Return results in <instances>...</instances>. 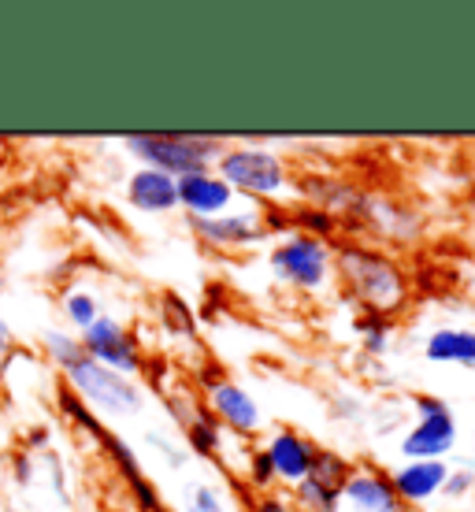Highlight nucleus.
I'll return each mask as SVG.
<instances>
[{
    "mask_svg": "<svg viewBox=\"0 0 475 512\" xmlns=\"http://www.w3.org/2000/svg\"><path fill=\"white\" fill-rule=\"evenodd\" d=\"M15 342V334H12V327L0 320V353H8V346Z\"/></svg>",
    "mask_w": 475,
    "mask_h": 512,
    "instance_id": "cd10ccee",
    "label": "nucleus"
},
{
    "mask_svg": "<svg viewBox=\"0 0 475 512\" xmlns=\"http://www.w3.org/2000/svg\"><path fill=\"white\" fill-rule=\"evenodd\" d=\"M127 201L138 212H149V216L171 212V208H179V182L164 175V171L142 167L127 179Z\"/></svg>",
    "mask_w": 475,
    "mask_h": 512,
    "instance_id": "1a4fd4ad",
    "label": "nucleus"
},
{
    "mask_svg": "<svg viewBox=\"0 0 475 512\" xmlns=\"http://www.w3.org/2000/svg\"><path fill=\"white\" fill-rule=\"evenodd\" d=\"M305 479H312V483H320V487L338 490V494H342V487H346V479H349V464L342 461L338 453H331V449H316L312 468H309Z\"/></svg>",
    "mask_w": 475,
    "mask_h": 512,
    "instance_id": "dca6fc26",
    "label": "nucleus"
},
{
    "mask_svg": "<svg viewBox=\"0 0 475 512\" xmlns=\"http://www.w3.org/2000/svg\"><path fill=\"white\" fill-rule=\"evenodd\" d=\"M457 442V423H453V412L450 409H438V412H427L424 420L412 427L405 442H401V453L409 457V461H438V457H446Z\"/></svg>",
    "mask_w": 475,
    "mask_h": 512,
    "instance_id": "0eeeda50",
    "label": "nucleus"
},
{
    "mask_svg": "<svg viewBox=\"0 0 475 512\" xmlns=\"http://www.w3.org/2000/svg\"><path fill=\"white\" fill-rule=\"evenodd\" d=\"M64 379L67 390L78 401H86V405L108 412V416H130V412L142 409V390L130 383L127 375H119L112 368L97 364V360H90L86 349H82V357H75L64 368Z\"/></svg>",
    "mask_w": 475,
    "mask_h": 512,
    "instance_id": "7ed1b4c3",
    "label": "nucleus"
},
{
    "mask_svg": "<svg viewBox=\"0 0 475 512\" xmlns=\"http://www.w3.org/2000/svg\"><path fill=\"white\" fill-rule=\"evenodd\" d=\"M268 453L271 468L275 475H283L286 483H301L312 468V457H316V446H312L309 438H301L297 431H279V435L271 438V446L264 449Z\"/></svg>",
    "mask_w": 475,
    "mask_h": 512,
    "instance_id": "9b49d317",
    "label": "nucleus"
},
{
    "mask_svg": "<svg viewBox=\"0 0 475 512\" xmlns=\"http://www.w3.org/2000/svg\"><path fill=\"white\" fill-rule=\"evenodd\" d=\"M186 435H190V446L197 453H216L219 449V431L216 420L208 412H193V420H186Z\"/></svg>",
    "mask_w": 475,
    "mask_h": 512,
    "instance_id": "aec40b11",
    "label": "nucleus"
},
{
    "mask_svg": "<svg viewBox=\"0 0 475 512\" xmlns=\"http://www.w3.org/2000/svg\"><path fill=\"white\" fill-rule=\"evenodd\" d=\"M416 409H420V416H427V412L446 409V401H435V397H416Z\"/></svg>",
    "mask_w": 475,
    "mask_h": 512,
    "instance_id": "bb28decb",
    "label": "nucleus"
},
{
    "mask_svg": "<svg viewBox=\"0 0 475 512\" xmlns=\"http://www.w3.org/2000/svg\"><path fill=\"white\" fill-rule=\"evenodd\" d=\"M472 483H475V479H472V475H450V479H446V494H464V490H468V487H472Z\"/></svg>",
    "mask_w": 475,
    "mask_h": 512,
    "instance_id": "393cba45",
    "label": "nucleus"
},
{
    "mask_svg": "<svg viewBox=\"0 0 475 512\" xmlns=\"http://www.w3.org/2000/svg\"><path fill=\"white\" fill-rule=\"evenodd\" d=\"M0 290H4V279H0Z\"/></svg>",
    "mask_w": 475,
    "mask_h": 512,
    "instance_id": "c756f323",
    "label": "nucleus"
},
{
    "mask_svg": "<svg viewBox=\"0 0 475 512\" xmlns=\"http://www.w3.org/2000/svg\"><path fill=\"white\" fill-rule=\"evenodd\" d=\"M253 512H294V509H290L286 501H279V498H264Z\"/></svg>",
    "mask_w": 475,
    "mask_h": 512,
    "instance_id": "a878e982",
    "label": "nucleus"
},
{
    "mask_svg": "<svg viewBox=\"0 0 475 512\" xmlns=\"http://www.w3.org/2000/svg\"><path fill=\"white\" fill-rule=\"evenodd\" d=\"M427 360L475 368V331H435L427 338Z\"/></svg>",
    "mask_w": 475,
    "mask_h": 512,
    "instance_id": "2eb2a0df",
    "label": "nucleus"
},
{
    "mask_svg": "<svg viewBox=\"0 0 475 512\" xmlns=\"http://www.w3.org/2000/svg\"><path fill=\"white\" fill-rule=\"evenodd\" d=\"M219 179L231 190L253 193V197H271L286 186L283 160L264 149H227L219 153Z\"/></svg>",
    "mask_w": 475,
    "mask_h": 512,
    "instance_id": "20e7f679",
    "label": "nucleus"
},
{
    "mask_svg": "<svg viewBox=\"0 0 475 512\" xmlns=\"http://www.w3.org/2000/svg\"><path fill=\"white\" fill-rule=\"evenodd\" d=\"M342 498L353 501L360 512H401V501L390 487V479L375 472H349Z\"/></svg>",
    "mask_w": 475,
    "mask_h": 512,
    "instance_id": "4468645a",
    "label": "nucleus"
},
{
    "mask_svg": "<svg viewBox=\"0 0 475 512\" xmlns=\"http://www.w3.org/2000/svg\"><path fill=\"white\" fill-rule=\"evenodd\" d=\"M301 219H305L309 227H316V231H331V216H320L316 208H305V212H301Z\"/></svg>",
    "mask_w": 475,
    "mask_h": 512,
    "instance_id": "b1692460",
    "label": "nucleus"
},
{
    "mask_svg": "<svg viewBox=\"0 0 475 512\" xmlns=\"http://www.w3.org/2000/svg\"><path fill=\"white\" fill-rule=\"evenodd\" d=\"M64 316L71 323H75L78 331H86L90 323L101 320V308H97V297L86 294V290H71V294L64 297Z\"/></svg>",
    "mask_w": 475,
    "mask_h": 512,
    "instance_id": "f3484780",
    "label": "nucleus"
},
{
    "mask_svg": "<svg viewBox=\"0 0 475 512\" xmlns=\"http://www.w3.org/2000/svg\"><path fill=\"white\" fill-rule=\"evenodd\" d=\"M297 501H301L309 512H338L342 494L320 487V483H312V479H301V483H297Z\"/></svg>",
    "mask_w": 475,
    "mask_h": 512,
    "instance_id": "6ab92c4d",
    "label": "nucleus"
},
{
    "mask_svg": "<svg viewBox=\"0 0 475 512\" xmlns=\"http://www.w3.org/2000/svg\"><path fill=\"white\" fill-rule=\"evenodd\" d=\"M82 349H86V357L104 364V368H112L119 375H134L145 368V357H142V346H138V338L116 323L112 316H101L97 323H90L86 331H82Z\"/></svg>",
    "mask_w": 475,
    "mask_h": 512,
    "instance_id": "39448f33",
    "label": "nucleus"
},
{
    "mask_svg": "<svg viewBox=\"0 0 475 512\" xmlns=\"http://www.w3.org/2000/svg\"><path fill=\"white\" fill-rule=\"evenodd\" d=\"M271 268L283 282H294L301 290H316L327 279L331 256H327V249H323L316 234H294L271 253Z\"/></svg>",
    "mask_w": 475,
    "mask_h": 512,
    "instance_id": "423d86ee",
    "label": "nucleus"
},
{
    "mask_svg": "<svg viewBox=\"0 0 475 512\" xmlns=\"http://www.w3.org/2000/svg\"><path fill=\"white\" fill-rule=\"evenodd\" d=\"M179 182V205L190 212V219H208V216H219L223 208L231 205L234 190L227 182L212 175V171H201V175H186V179H175Z\"/></svg>",
    "mask_w": 475,
    "mask_h": 512,
    "instance_id": "6e6552de",
    "label": "nucleus"
},
{
    "mask_svg": "<svg viewBox=\"0 0 475 512\" xmlns=\"http://www.w3.org/2000/svg\"><path fill=\"white\" fill-rule=\"evenodd\" d=\"M190 512H227V509H223V501H219L216 490L197 487L190 494Z\"/></svg>",
    "mask_w": 475,
    "mask_h": 512,
    "instance_id": "412c9836",
    "label": "nucleus"
},
{
    "mask_svg": "<svg viewBox=\"0 0 475 512\" xmlns=\"http://www.w3.org/2000/svg\"><path fill=\"white\" fill-rule=\"evenodd\" d=\"M446 479H450V472H446L442 461H412L390 479V487H394L398 501H412L416 505V501H427L431 494H438V490L446 487Z\"/></svg>",
    "mask_w": 475,
    "mask_h": 512,
    "instance_id": "f8f14e48",
    "label": "nucleus"
},
{
    "mask_svg": "<svg viewBox=\"0 0 475 512\" xmlns=\"http://www.w3.org/2000/svg\"><path fill=\"white\" fill-rule=\"evenodd\" d=\"M19 483H30V461H19Z\"/></svg>",
    "mask_w": 475,
    "mask_h": 512,
    "instance_id": "c85d7f7f",
    "label": "nucleus"
},
{
    "mask_svg": "<svg viewBox=\"0 0 475 512\" xmlns=\"http://www.w3.org/2000/svg\"><path fill=\"white\" fill-rule=\"evenodd\" d=\"M338 275L346 279V286L375 312L398 308L405 301V275L394 260H386L383 253L360 249V245H342L338 260H334Z\"/></svg>",
    "mask_w": 475,
    "mask_h": 512,
    "instance_id": "f257e3e1",
    "label": "nucleus"
},
{
    "mask_svg": "<svg viewBox=\"0 0 475 512\" xmlns=\"http://www.w3.org/2000/svg\"><path fill=\"white\" fill-rule=\"evenodd\" d=\"M212 409H216V416L227 427H234L238 435H249V431H257L260 427V409L257 401L245 394L238 383H216L212 386Z\"/></svg>",
    "mask_w": 475,
    "mask_h": 512,
    "instance_id": "ddd939ff",
    "label": "nucleus"
},
{
    "mask_svg": "<svg viewBox=\"0 0 475 512\" xmlns=\"http://www.w3.org/2000/svg\"><path fill=\"white\" fill-rule=\"evenodd\" d=\"M360 327L368 331V349H386V323L379 320V316H372V320H360Z\"/></svg>",
    "mask_w": 475,
    "mask_h": 512,
    "instance_id": "4be33fe9",
    "label": "nucleus"
},
{
    "mask_svg": "<svg viewBox=\"0 0 475 512\" xmlns=\"http://www.w3.org/2000/svg\"><path fill=\"white\" fill-rule=\"evenodd\" d=\"M190 227L197 231V238L208 245H219V249H238V245H253L264 238V223L253 216H208V219H190Z\"/></svg>",
    "mask_w": 475,
    "mask_h": 512,
    "instance_id": "9d476101",
    "label": "nucleus"
},
{
    "mask_svg": "<svg viewBox=\"0 0 475 512\" xmlns=\"http://www.w3.org/2000/svg\"><path fill=\"white\" fill-rule=\"evenodd\" d=\"M41 346H45L49 360L60 368V372H64L75 357H82V342H78L75 334H67V331H49L45 338H41Z\"/></svg>",
    "mask_w": 475,
    "mask_h": 512,
    "instance_id": "a211bd4d",
    "label": "nucleus"
},
{
    "mask_svg": "<svg viewBox=\"0 0 475 512\" xmlns=\"http://www.w3.org/2000/svg\"><path fill=\"white\" fill-rule=\"evenodd\" d=\"M271 479H275V468H271L268 453L260 449L257 457H253V483H260V487H268Z\"/></svg>",
    "mask_w": 475,
    "mask_h": 512,
    "instance_id": "5701e85b",
    "label": "nucleus"
},
{
    "mask_svg": "<svg viewBox=\"0 0 475 512\" xmlns=\"http://www.w3.org/2000/svg\"><path fill=\"white\" fill-rule=\"evenodd\" d=\"M127 149L138 160H145V167L164 171L171 179L201 175L212 160H219V141L193 138V134H130Z\"/></svg>",
    "mask_w": 475,
    "mask_h": 512,
    "instance_id": "f03ea898",
    "label": "nucleus"
}]
</instances>
